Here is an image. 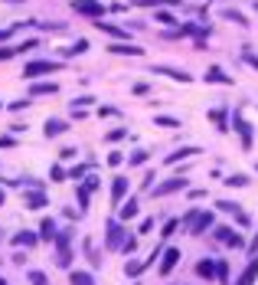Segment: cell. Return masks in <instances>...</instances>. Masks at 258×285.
<instances>
[{"instance_id": "obj_1", "label": "cell", "mask_w": 258, "mask_h": 285, "mask_svg": "<svg viewBox=\"0 0 258 285\" xmlns=\"http://www.w3.org/2000/svg\"><path fill=\"white\" fill-rule=\"evenodd\" d=\"M59 63H53V59H36V63H26L23 66V79H36V76H46V72H59Z\"/></svg>"}, {"instance_id": "obj_2", "label": "cell", "mask_w": 258, "mask_h": 285, "mask_svg": "<svg viewBox=\"0 0 258 285\" xmlns=\"http://www.w3.org/2000/svg\"><path fill=\"white\" fill-rule=\"evenodd\" d=\"M121 242H124V226H121L118 219H111L108 233H105V246L108 249H121Z\"/></svg>"}, {"instance_id": "obj_3", "label": "cell", "mask_w": 258, "mask_h": 285, "mask_svg": "<svg viewBox=\"0 0 258 285\" xmlns=\"http://www.w3.org/2000/svg\"><path fill=\"white\" fill-rule=\"evenodd\" d=\"M177 190H186V180L183 177H170V180H163V184H154V197H167V194H177Z\"/></svg>"}, {"instance_id": "obj_4", "label": "cell", "mask_w": 258, "mask_h": 285, "mask_svg": "<svg viewBox=\"0 0 258 285\" xmlns=\"http://www.w3.org/2000/svg\"><path fill=\"white\" fill-rule=\"evenodd\" d=\"M72 10L82 13V17H101L105 7H101L98 0H72Z\"/></svg>"}, {"instance_id": "obj_5", "label": "cell", "mask_w": 258, "mask_h": 285, "mask_svg": "<svg viewBox=\"0 0 258 285\" xmlns=\"http://www.w3.org/2000/svg\"><path fill=\"white\" fill-rule=\"evenodd\" d=\"M216 240L226 242V246H232V249H242V246H245V240H242L232 226H219V230H216Z\"/></svg>"}, {"instance_id": "obj_6", "label": "cell", "mask_w": 258, "mask_h": 285, "mask_svg": "<svg viewBox=\"0 0 258 285\" xmlns=\"http://www.w3.org/2000/svg\"><path fill=\"white\" fill-rule=\"evenodd\" d=\"M151 76H167V79H177V82H190V72L183 69H173V66H151Z\"/></svg>"}, {"instance_id": "obj_7", "label": "cell", "mask_w": 258, "mask_h": 285, "mask_svg": "<svg viewBox=\"0 0 258 285\" xmlns=\"http://www.w3.org/2000/svg\"><path fill=\"white\" fill-rule=\"evenodd\" d=\"M209 226H213V213H196V219L190 223V226H186V230L193 233V236H203Z\"/></svg>"}, {"instance_id": "obj_8", "label": "cell", "mask_w": 258, "mask_h": 285, "mask_svg": "<svg viewBox=\"0 0 258 285\" xmlns=\"http://www.w3.org/2000/svg\"><path fill=\"white\" fill-rule=\"evenodd\" d=\"M216 207L222 210V213H232V217H236V223H238V226H248V217H245V213H242V210H238V203H232V200H219Z\"/></svg>"}, {"instance_id": "obj_9", "label": "cell", "mask_w": 258, "mask_h": 285, "mask_svg": "<svg viewBox=\"0 0 258 285\" xmlns=\"http://www.w3.org/2000/svg\"><path fill=\"white\" fill-rule=\"evenodd\" d=\"M180 263V249H163V259H160V275H170Z\"/></svg>"}, {"instance_id": "obj_10", "label": "cell", "mask_w": 258, "mask_h": 285, "mask_svg": "<svg viewBox=\"0 0 258 285\" xmlns=\"http://www.w3.org/2000/svg\"><path fill=\"white\" fill-rule=\"evenodd\" d=\"M128 194V177H115L111 180V203H121Z\"/></svg>"}, {"instance_id": "obj_11", "label": "cell", "mask_w": 258, "mask_h": 285, "mask_svg": "<svg viewBox=\"0 0 258 285\" xmlns=\"http://www.w3.org/2000/svg\"><path fill=\"white\" fill-rule=\"evenodd\" d=\"M108 53H115V56H140L144 49L134 46V43H111V46H108Z\"/></svg>"}, {"instance_id": "obj_12", "label": "cell", "mask_w": 258, "mask_h": 285, "mask_svg": "<svg viewBox=\"0 0 258 285\" xmlns=\"http://www.w3.org/2000/svg\"><path fill=\"white\" fill-rule=\"evenodd\" d=\"M46 138H59V134H65L69 132V125H65V121H59V118H46Z\"/></svg>"}, {"instance_id": "obj_13", "label": "cell", "mask_w": 258, "mask_h": 285, "mask_svg": "<svg viewBox=\"0 0 258 285\" xmlns=\"http://www.w3.org/2000/svg\"><path fill=\"white\" fill-rule=\"evenodd\" d=\"M36 240H40V233H30V230H23L13 236V246H20V249H30V246H36Z\"/></svg>"}, {"instance_id": "obj_14", "label": "cell", "mask_w": 258, "mask_h": 285, "mask_svg": "<svg viewBox=\"0 0 258 285\" xmlns=\"http://www.w3.org/2000/svg\"><path fill=\"white\" fill-rule=\"evenodd\" d=\"M206 82H219V86H232V76H226L219 66H209L206 69Z\"/></svg>"}, {"instance_id": "obj_15", "label": "cell", "mask_w": 258, "mask_h": 285, "mask_svg": "<svg viewBox=\"0 0 258 285\" xmlns=\"http://www.w3.org/2000/svg\"><path fill=\"white\" fill-rule=\"evenodd\" d=\"M236 132L242 134V144L245 148H252V128H248V121H242V115L236 111Z\"/></svg>"}, {"instance_id": "obj_16", "label": "cell", "mask_w": 258, "mask_h": 285, "mask_svg": "<svg viewBox=\"0 0 258 285\" xmlns=\"http://www.w3.org/2000/svg\"><path fill=\"white\" fill-rule=\"evenodd\" d=\"M255 279H258V259H252L248 269L242 272V279H238V285H255Z\"/></svg>"}, {"instance_id": "obj_17", "label": "cell", "mask_w": 258, "mask_h": 285, "mask_svg": "<svg viewBox=\"0 0 258 285\" xmlns=\"http://www.w3.org/2000/svg\"><path fill=\"white\" fill-rule=\"evenodd\" d=\"M193 154H199V148H180V151L167 154V164H177V161H183V157H193Z\"/></svg>"}, {"instance_id": "obj_18", "label": "cell", "mask_w": 258, "mask_h": 285, "mask_svg": "<svg viewBox=\"0 0 258 285\" xmlns=\"http://www.w3.org/2000/svg\"><path fill=\"white\" fill-rule=\"evenodd\" d=\"M23 203H26L30 210H40V207H46V197L40 194V190H33V194H26V197H23Z\"/></svg>"}, {"instance_id": "obj_19", "label": "cell", "mask_w": 258, "mask_h": 285, "mask_svg": "<svg viewBox=\"0 0 258 285\" xmlns=\"http://www.w3.org/2000/svg\"><path fill=\"white\" fill-rule=\"evenodd\" d=\"M196 272L203 275V279H213V275H216V263H213V259H199V263H196Z\"/></svg>"}, {"instance_id": "obj_20", "label": "cell", "mask_w": 258, "mask_h": 285, "mask_svg": "<svg viewBox=\"0 0 258 285\" xmlns=\"http://www.w3.org/2000/svg\"><path fill=\"white\" fill-rule=\"evenodd\" d=\"M95 26L101 30V33H108V36H128V30H124V26H115V23H101V20H98Z\"/></svg>"}, {"instance_id": "obj_21", "label": "cell", "mask_w": 258, "mask_h": 285, "mask_svg": "<svg viewBox=\"0 0 258 285\" xmlns=\"http://www.w3.org/2000/svg\"><path fill=\"white\" fill-rule=\"evenodd\" d=\"M40 240H56V223H53L49 217L40 223Z\"/></svg>"}, {"instance_id": "obj_22", "label": "cell", "mask_w": 258, "mask_h": 285, "mask_svg": "<svg viewBox=\"0 0 258 285\" xmlns=\"http://www.w3.org/2000/svg\"><path fill=\"white\" fill-rule=\"evenodd\" d=\"M69 285H95V279L88 272H69Z\"/></svg>"}, {"instance_id": "obj_23", "label": "cell", "mask_w": 258, "mask_h": 285, "mask_svg": "<svg viewBox=\"0 0 258 285\" xmlns=\"http://www.w3.org/2000/svg\"><path fill=\"white\" fill-rule=\"evenodd\" d=\"M30 92H33V95H53V92H56V82H33Z\"/></svg>"}, {"instance_id": "obj_24", "label": "cell", "mask_w": 258, "mask_h": 285, "mask_svg": "<svg viewBox=\"0 0 258 285\" xmlns=\"http://www.w3.org/2000/svg\"><path fill=\"white\" fill-rule=\"evenodd\" d=\"M222 17H226V20H232V23H238V26H248V20L238 10H232V7H226V10H222Z\"/></svg>"}, {"instance_id": "obj_25", "label": "cell", "mask_w": 258, "mask_h": 285, "mask_svg": "<svg viewBox=\"0 0 258 285\" xmlns=\"http://www.w3.org/2000/svg\"><path fill=\"white\" fill-rule=\"evenodd\" d=\"M134 217H138V200H128L121 207V219H134Z\"/></svg>"}, {"instance_id": "obj_26", "label": "cell", "mask_w": 258, "mask_h": 285, "mask_svg": "<svg viewBox=\"0 0 258 285\" xmlns=\"http://www.w3.org/2000/svg\"><path fill=\"white\" fill-rule=\"evenodd\" d=\"M154 125H160V128H180V121L170 118V115H157V118H154Z\"/></svg>"}, {"instance_id": "obj_27", "label": "cell", "mask_w": 258, "mask_h": 285, "mask_svg": "<svg viewBox=\"0 0 258 285\" xmlns=\"http://www.w3.org/2000/svg\"><path fill=\"white\" fill-rule=\"evenodd\" d=\"M56 263L62 265V269H69V263H72V249H69V246H59V259H56Z\"/></svg>"}, {"instance_id": "obj_28", "label": "cell", "mask_w": 258, "mask_h": 285, "mask_svg": "<svg viewBox=\"0 0 258 285\" xmlns=\"http://www.w3.org/2000/svg\"><path fill=\"white\" fill-rule=\"evenodd\" d=\"M85 49H88V43H85V40H76V43L65 49V56H79V53H85Z\"/></svg>"}, {"instance_id": "obj_29", "label": "cell", "mask_w": 258, "mask_h": 285, "mask_svg": "<svg viewBox=\"0 0 258 285\" xmlns=\"http://www.w3.org/2000/svg\"><path fill=\"white\" fill-rule=\"evenodd\" d=\"M72 242V230H59L56 233V246H69Z\"/></svg>"}, {"instance_id": "obj_30", "label": "cell", "mask_w": 258, "mask_h": 285, "mask_svg": "<svg viewBox=\"0 0 258 285\" xmlns=\"http://www.w3.org/2000/svg\"><path fill=\"white\" fill-rule=\"evenodd\" d=\"M85 256H88V263H92V265H101V259H98V252H95L92 242H85Z\"/></svg>"}, {"instance_id": "obj_31", "label": "cell", "mask_w": 258, "mask_h": 285, "mask_svg": "<svg viewBox=\"0 0 258 285\" xmlns=\"http://www.w3.org/2000/svg\"><path fill=\"white\" fill-rule=\"evenodd\" d=\"M226 184H229V187H245V184H248V177H245V174H232Z\"/></svg>"}, {"instance_id": "obj_32", "label": "cell", "mask_w": 258, "mask_h": 285, "mask_svg": "<svg viewBox=\"0 0 258 285\" xmlns=\"http://www.w3.org/2000/svg\"><path fill=\"white\" fill-rule=\"evenodd\" d=\"M177 226H180V219H167V223H163V233H160V236H173V233H177Z\"/></svg>"}, {"instance_id": "obj_33", "label": "cell", "mask_w": 258, "mask_h": 285, "mask_svg": "<svg viewBox=\"0 0 258 285\" xmlns=\"http://www.w3.org/2000/svg\"><path fill=\"white\" fill-rule=\"evenodd\" d=\"M30 285H49L46 272H30Z\"/></svg>"}, {"instance_id": "obj_34", "label": "cell", "mask_w": 258, "mask_h": 285, "mask_svg": "<svg viewBox=\"0 0 258 285\" xmlns=\"http://www.w3.org/2000/svg\"><path fill=\"white\" fill-rule=\"evenodd\" d=\"M134 249H138V236H128L121 242V252H134Z\"/></svg>"}, {"instance_id": "obj_35", "label": "cell", "mask_w": 258, "mask_h": 285, "mask_svg": "<svg viewBox=\"0 0 258 285\" xmlns=\"http://www.w3.org/2000/svg\"><path fill=\"white\" fill-rule=\"evenodd\" d=\"M144 161H147V151H134L128 157V164H144Z\"/></svg>"}, {"instance_id": "obj_36", "label": "cell", "mask_w": 258, "mask_h": 285, "mask_svg": "<svg viewBox=\"0 0 258 285\" xmlns=\"http://www.w3.org/2000/svg\"><path fill=\"white\" fill-rule=\"evenodd\" d=\"M20 53V46H3V49H0V59H10V56H17Z\"/></svg>"}, {"instance_id": "obj_37", "label": "cell", "mask_w": 258, "mask_h": 285, "mask_svg": "<svg viewBox=\"0 0 258 285\" xmlns=\"http://www.w3.org/2000/svg\"><path fill=\"white\" fill-rule=\"evenodd\" d=\"M140 269H144V263H128V269H124V272L134 279V275H140Z\"/></svg>"}, {"instance_id": "obj_38", "label": "cell", "mask_w": 258, "mask_h": 285, "mask_svg": "<svg viewBox=\"0 0 258 285\" xmlns=\"http://www.w3.org/2000/svg\"><path fill=\"white\" fill-rule=\"evenodd\" d=\"M124 128H111V132H108V141H121V138H124Z\"/></svg>"}, {"instance_id": "obj_39", "label": "cell", "mask_w": 258, "mask_h": 285, "mask_svg": "<svg viewBox=\"0 0 258 285\" xmlns=\"http://www.w3.org/2000/svg\"><path fill=\"white\" fill-rule=\"evenodd\" d=\"M121 161H124V154H121V151H115V154H108V164H111V167H118Z\"/></svg>"}, {"instance_id": "obj_40", "label": "cell", "mask_w": 258, "mask_h": 285, "mask_svg": "<svg viewBox=\"0 0 258 285\" xmlns=\"http://www.w3.org/2000/svg\"><path fill=\"white\" fill-rule=\"evenodd\" d=\"M216 275H219V282H226V279H229V269H226V263H219V265H216Z\"/></svg>"}, {"instance_id": "obj_41", "label": "cell", "mask_w": 258, "mask_h": 285, "mask_svg": "<svg viewBox=\"0 0 258 285\" xmlns=\"http://www.w3.org/2000/svg\"><path fill=\"white\" fill-rule=\"evenodd\" d=\"M82 187H85L88 194H92V190H95V187H98V177H85V184H82Z\"/></svg>"}, {"instance_id": "obj_42", "label": "cell", "mask_w": 258, "mask_h": 285, "mask_svg": "<svg viewBox=\"0 0 258 285\" xmlns=\"http://www.w3.org/2000/svg\"><path fill=\"white\" fill-rule=\"evenodd\" d=\"M79 203H82V207H88V190H85V187H79Z\"/></svg>"}, {"instance_id": "obj_43", "label": "cell", "mask_w": 258, "mask_h": 285, "mask_svg": "<svg viewBox=\"0 0 258 285\" xmlns=\"http://www.w3.org/2000/svg\"><path fill=\"white\" fill-rule=\"evenodd\" d=\"M26 105H30V99H20V102H10V109H13V111H20V109H26Z\"/></svg>"}, {"instance_id": "obj_44", "label": "cell", "mask_w": 258, "mask_h": 285, "mask_svg": "<svg viewBox=\"0 0 258 285\" xmlns=\"http://www.w3.org/2000/svg\"><path fill=\"white\" fill-rule=\"evenodd\" d=\"M157 20H160V23H167V26H173V23H177V20L170 17V13H157Z\"/></svg>"}, {"instance_id": "obj_45", "label": "cell", "mask_w": 258, "mask_h": 285, "mask_svg": "<svg viewBox=\"0 0 258 285\" xmlns=\"http://www.w3.org/2000/svg\"><path fill=\"white\" fill-rule=\"evenodd\" d=\"M92 102H95V99H88V95H82V99H76L72 105H79V109H85V105H92Z\"/></svg>"}, {"instance_id": "obj_46", "label": "cell", "mask_w": 258, "mask_h": 285, "mask_svg": "<svg viewBox=\"0 0 258 285\" xmlns=\"http://www.w3.org/2000/svg\"><path fill=\"white\" fill-rule=\"evenodd\" d=\"M62 177H65V171H62V164H56V167H53V180H62Z\"/></svg>"}, {"instance_id": "obj_47", "label": "cell", "mask_w": 258, "mask_h": 285, "mask_svg": "<svg viewBox=\"0 0 258 285\" xmlns=\"http://www.w3.org/2000/svg\"><path fill=\"white\" fill-rule=\"evenodd\" d=\"M62 161H69V157H76V148H62V154H59Z\"/></svg>"}, {"instance_id": "obj_48", "label": "cell", "mask_w": 258, "mask_h": 285, "mask_svg": "<svg viewBox=\"0 0 258 285\" xmlns=\"http://www.w3.org/2000/svg\"><path fill=\"white\" fill-rule=\"evenodd\" d=\"M154 230V219H144V223H140V230L138 233H151Z\"/></svg>"}, {"instance_id": "obj_49", "label": "cell", "mask_w": 258, "mask_h": 285, "mask_svg": "<svg viewBox=\"0 0 258 285\" xmlns=\"http://www.w3.org/2000/svg\"><path fill=\"white\" fill-rule=\"evenodd\" d=\"M10 144H13V138H10V134H3V138H0V148H10Z\"/></svg>"}, {"instance_id": "obj_50", "label": "cell", "mask_w": 258, "mask_h": 285, "mask_svg": "<svg viewBox=\"0 0 258 285\" xmlns=\"http://www.w3.org/2000/svg\"><path fill=\"white\" fill-rule=\"evenodd\" d=\"M245 59H248V63H252V66H255V69H258V56H252V53H245Z\"/></svg>"}, {"instance_id": "obj_51", "label": "cell", "mask_w": 258, "mask_h": 285, "mask_svg": "<svg viewBox=\"0 0 258 285\" xmlns=\"http://www.w3.org/2000/svg\"><path fill=\"white\" fill-rule=\"evenodd\" d=\"M252 252H258V236H255V240H252Z\"/></svg>"}, {"instance_id": "obj_52", "label": "cell", "mask_w": 258, "mask_h": 285, "mask_svg": "<svg viewBox=\"0 0 258 285\" xmlns=\"http://www.w3.org/2000/svg\"><path fill=\"white\" fill-rule=\"evenodd\" d=\"M7 36H10V30H0V40H7Z\"/></svg>"}, {"instance_id": "obj_53", "label": "cell", "mask_w": 258, "mask_h": 285, "mask_svg": "<svg viewBox=\"0 0 258 285\" xmlns=\"http://www.w3.org/2000/svg\"><path fill=\"white\" fill-rule=\"evenodd\" d=\"M3 200H7V194H3V190H0V207H3Z\"/></svg>"}, {"instance_id": "obj_54", "label": "cell", "mask_w": 258, "mask_h": 285, "mask_svg": "<svg viewBox=\"0 0 258 285\" xmlns=\"http://www.w3.org/2000/svg\"><path fill=\"white\" fill-rule=\"evenodd\" d=\"M0 285H7V279H0Z\"/></svg>"}, {"instance_id": "obj_55", "label": "cell", "mask_w": 258, "mask_h": 285, "mask_svg": "<svg viewBox=\"0 0 258 285\" xmlns=\"http://www.w3.org/2000/svg\"><path fill=\"white\" fill-rule=\"evenodd\" d=\"M255 10H258V3H255Z\"/></svg>"}]
</instances>
